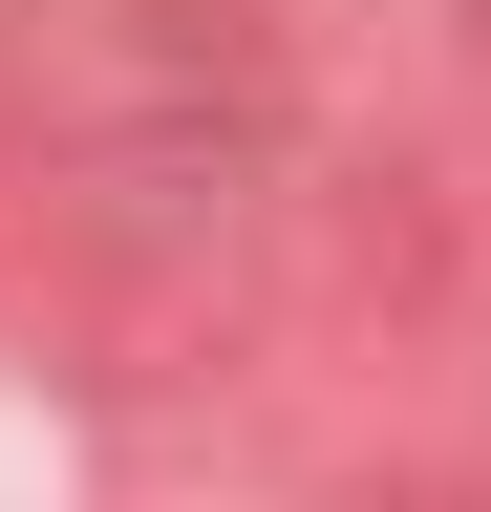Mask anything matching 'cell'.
I'll list each match as a JSON object with an SVG mask.
<instances>
[{
  "mask_svg": "<svg viewBox=\"0 0 491 512\" xmlns=\"http://www.w3.org/2000/svg\"><path fill=\"white\" fill-rule=\"evenodd\" d=\"M22 150L107 256H214L299 171V43L257 0H0Z\"/></svg>",
  "mask_w": 491,
  "mask_h": 512,
  "instance_id": "cell-1",
  "label": "cell"
}]
</instances>
